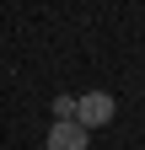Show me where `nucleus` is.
<instances>
[{"label": "nucleus", "mask_w": 145, "mask_h": 150, "mask_svg": "<svg viewBox=\"0 0 145 150\" xmlns=\"http://www.w3.org/2000/svg\"><path fill=\"white\" fill-rule=\"evenodd\" d=\"M54 112H59V118H70V123H75V97H54Z\"/></svg>", "instance_id": "3"}, {"label": "nucleus", "mask_w": 145, "mask_h": 150, "mask_svg": "<svg viewBox=\"0 0 145 150\" xmlns=\"http://www.w3.org/2000/svg\"><path fill=\"white\" fill-rule=\"evenodd\" d=\"M75 123H81V129L113 123V97H107V91H86V97H75Z\"/></svg>", "instance_id": "1"}, {"label": "nucleus", "mask_w": 145, "mask_h": 150, "mask_svg": "<svg viewBox=\"0 0 145 150\" xmlns=\"http://www.w3.org/2000/svg\"><path fill=\"white\" fill-rule=\"evenodd\" d=\"M48 150H86V129L70 123V118H59L48 129Z\"/></svg>", "instance_id": "2"}]
</instances>
